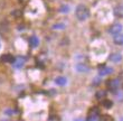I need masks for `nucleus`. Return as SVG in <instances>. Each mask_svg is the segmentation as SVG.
Segmentation results:
<instances>
[{
    "mask_svg": "<svg viewBox=\"0 0 123 121\" xmlns=\"http://www.w3.org/2000/svg\"><path fill=\"white\" fill-rule=\"evenodd\" d=\"M9 32V24L7 23L6 20L5 21H1L0 23V34H5Z\"/></svg>",
    "mask_w": 123,
    "mask_h": 121,
    "instance_id": "nucleus-9",
    "label": "nucleus"
},
{
    "mask_svg": "<svg viewBox=\"0 0 123 121\" xmlns=\"http://www.w3.org/2000/svg\"><path fill=\"white\" fill-rule=\"evenodd\" d=\"M109 59L113 63H120L121 61H122V55H121L120 53H113V54L110 55Z\"/></svg>",
    "mask_w": 123,
    "mask_h": 121,
    "instance_id": "nucleus-7",
    "label": "nucleus"
},
{
    "mask_svg": "<svg viewBox=\"0 0 123 121\" xmlns=\"http://www.w3.org/2000/svg\"><path fill=\"white\" fill-rule=\"evenodd\" d=\"M113 13H114V15H115V17H117V18H123V3L117 5V6L114 8Z\"/></svg>",
    "mask_w": 123,
    "mask_h": 121,
    "instance_id": "nucleus-5",
    "label": "nucleus"
},
{
    "mask_svg": "<svg viewBox=\"0 0 123 121\" xmlns=\"http://www.w3.org/2000/svg\"><path fill=\"white\" fill-rule=\"evenodd\" d=\"M121 88V80L120 79H114L109 82V89L111 91H117Z\"/></svg>",
    "mask_w": 123,
    "mask_h": 121,
    "instance_id": "nucleus-3",
    "label": "nucleus"
},
{
    "mask_svg": "<svg viewBox=\"0 0 123 121\" xmlns=\"http://www.w3.org/2000/svg\"><path fill=\"white\" fill-rule=\"evenodd\" d=\"M55 83L57 85H59V86H64V85H66V83H67V80H66V77H64V76H57L55 79Z\"/></svg>",
    "mask_w": 123,
    "mask_h": 121,
    "instance_id": "nucleus-11",
    "label": "nucleus"
},
{
    "mask_svg": "<svg viewBox=\"0 0 123 121\" xmlns=\"http://www.w3.org/2000/svg\"><path fill=\"white\" fill-rule=\"evenodd\" d=\"M29 44H30V46H31V47L36 48V47L39 45V39H38V37L35 36V35H34V36H31V37L29 38Z\"/></svg>",
    "mask_w": 123,
    "mask_h": 121,
    "instance_id": "nucleus-12",
    "label": "nucleus"
},
{
    "mask_svg": "<svg viewBox=\"0 0 123 121\" xmlns=\"http://www.w3.org/2000/svg\"><path fill=\"white\" fill-rule=\"evenodd\" d=\"M2 61H3V62H10V63H12V62H15V61H16V58H15L12 55L7 54V55H3L2 56Z\"/></svg>",
    "mask_w": 123,
    "mask_h": 121,
    "instance_id": "nucleus-13",
    "label": "nucleus"
},
{
    "mask_svg": "<svg viewBox=\"0 0 123 121\" xmlns=\"http://www.w3.org/2000/svg\"><path fill=\"white\" fill-rule=\"evenodd\" d=\"M105 95H106V93H105V92H104V91H102V92L100 91V92H97L96 98H97V99H101V98H104Z\"/></svg>",
    "mask_w": 123,
    "mask_h": 121,
    "instance_id": "nucleus-16",
    "label": "nucleus"
},
{
    "mask_svg": "<svg viewBox=\"0 0 123 121\" xmlns=\"http://www.w3.org/2000/svg\"><path fill=\"white\" fill-rule=\"evenodd\" d=\"M120 121H123V117H122V118H121V120Z\"/></svg>",
    "mask_w": 123,
    "mask_h": 121,
    "instance_id": "nucleus-19",
    "label": "nucleus"
},
{
    "mask_svg": "<svg viewBox=\"0 0 123 121\" xmlns=\"http://www.w3.org/2000/svg\"><path fill=\"white\" fill-rule=\"evenodd\" d=\"M74 121H85L84 119H82V118H78V119H76V120H74Z\"/></svg>",
    "mask_w": 123,
    "mask_h": 121,
    "instance_id": "nucleus-18",
    "label": "nucleus"
},
{
    "mask_svg": "<svg viewBox=\"0 0 123 121\" xmlns=\"http://www.w3.org/2000/svg\"><path fill=\"white\" fill-rule=\"evenodd\" d=\"M112 104H113V103H112V102L111 101H109V100H105V101H103V105L104 107H105V108H111V107H112Z\"/></svg>",
    "mask_w": 123,
    "mask_h": 121,
    "instance_id": "nucleus-15",
    "label": "nucleus"
},
{
    "mask_svg": "<svg viewBox=\"0 0 123 121\" xmlns=\"http://www.w3.org/2000/svg\"><path fill=\"white\" fill-rule=\"evenodd\" d=\"M65 28V25L64 24H62V23H59V24H56V25H54L53 26V29H57V30H63Z\"/></svg>",
    "mask_w": 123,
    "mask_h": 121,
    "instance_id": "nucleus-14",
    "label": "nucleus"
},
{
    "mask_svg": "<svg viewBox=\"0 0 123 121\" xmlns=\"http://www.w3.org/2000/svg\"><path fill=\"white\" fill-rule=\"evenodd\" d=\"M0 47H1V44H0Z\"/></svg>",
    "mask_w": 123,
    "mask_h": 121,
    "instance_id": "nucleus-20",
    "label": "nucleus"
},
{
    "mask_svg": "<svg viewBox=\"0 0 123 121\" xmlns=\"http://www.w3.org/2000/svg\"><path fill=\"white\" fill-rule=\"evenodd\" d=\"M113 43L115 45H123V34H117L113 37Z\"/></svg>",
    "mask_w": 123,
    "mask_h": 121,
    "instance_id": "nucleus-10",
    "label": "nucleus"
},
{
    "mask_svg": "<svg viewBox=\"0 0 123 121\" xmlns=\"http://www.w3.org/2000/svg\"><path fill=\"white\" fill-rule=\"evenodd\" d=\"M112 72H113V69H111L109 66H104V67H102V69L98 71V75L100 76L109 75V74H111Z\"/></svg>",
    "mask_w": 123,
    "mask_h": 121,
    "instance_id": "nucleus-8",
    "label": "nucleus"
},
{
    "mask_svg": "<svg viewBox=\"0 0 123 121\" xmlns=\"http://www.w3.org/2000/svg\"><path fill=\"white\" fill-rule=\"evenodd\" d=\"M75 70L80 73H87L88 71H90V67H88L87 65L83 64V63H78V64L75 65Z\"/></svg>",
    "mask_w": 123,
    "mask_h": 121,
    "instance_id": "nucleus-4",
    "label": "nucleus"
},
{
    "mask_svg": "<svg viewBox=\"0 0 123 121\" xmlns=\"http://www.w3.org/2000/svg\"><path fill=\"white\" fill-rule=\"evenodd\" d=\"M68 10H69V7H68V6H63V7L61 8V11H62L63 13H66Z\"/></svg>",
    "mask_w": 123,
    "mask_h": 121,
    "instance_id": "nucleus-17",
    "label": "nucleus"
},
{
    "mask_svg": "<svg viewBox=\"0 0 123 121\" xmlns=\"http://www.w3.org/2000/svg\"><path fill=\"white\" fill-rule=\"evenodd\" d=\"M123 29V26H122V24L120 23H115L113 24L112 26L109 28V34H111V35H113V36H115V35H117V34H120L121 32H122Z\"/></svg>",
    "mask_w": 123,
    "mask_h": 121,
    "instance_id": "nucleus-2",
    "label": "nucleus"
},
{
    "mask_svg": "<svg viewBox=\"0 0 123 121\" xmlns=\"http://www.w3.org/2000/svg\"><path fill=\"white\" fill-rule=\"evenodd\" d=\"M75 17L80 21H84L90 17V9L85 5L80 3V5H77L76 9H75Z\"/></svg>",
    "mask_w": 123,
    "mask_h": 121,
    "instance_id": "nucleus-1",
    "label": "nucleus"
},
{
    "mask_svg": "<svg viewBox=\"0 0 123 121\" xmlns=\"http://www.w3.org/2000/svg\"><path fill=\"white\" fill-rule=\"evenodd\" d=\"M85 121H101L100 120V117H98V112H97V109L95 108L94 109V112L92 111L91 115H88V118L86 119Z\"/></svg>",
    "mask_w": 123,
    "mask_h": 121,
    "instance_id": "nucleus-6",
    "label": "nucleus"
}]
</instances>
